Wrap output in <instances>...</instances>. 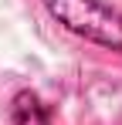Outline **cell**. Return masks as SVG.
I'll list each match as a JSON object with an SVG mask.
<instances>
[{"instance_id": "cell-1", "label": "cell", "mask_w": 122, "mask_h": 125, "mask_svg": "<svg viewBox=\"0 0 122 125\" xmlns=\"http://www.w3.org/2000/svg\"><path fill=\"white\" fill-rule=\"evenodd\" d=\"M41 3L64 31L122 54V7H109L105 0H41Z\"/></svg>"}, {"instance_id": "cell-2", "label": "cell", "mask_w": 122, "mask_h": 125, "mask_svg": "<svg viewBox=\"0 0 122 125\" xmlns=\"http://www.w3.org/2000/svg\"><path fill=\"white\" fill-rule=\"evenodd\" d=\"M14 125H48V108L41 105L37 95L20 91L14 98Z\"/></svg>"}]
</instances>
